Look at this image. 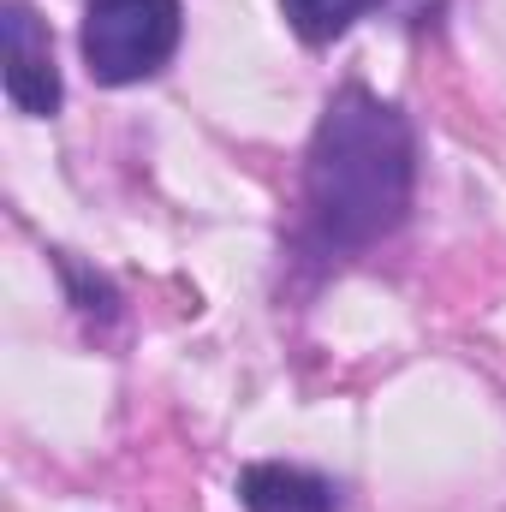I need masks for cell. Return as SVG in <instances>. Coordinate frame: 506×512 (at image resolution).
<instances>
[{"label":"cell","instance_id":"cell-1","mask_svg":"<svg viewBox=\"0 0 506 512\" xmlns=\"http://www.w3.org/2000/svg\"><path fill=\"white\" fill-rule=\"evenodd\" d=\"M417 185V137L393 102L346 84L310 137L304 161V221L322 256H352L387 239Z\"/></svg>","mask_w":506,"mask_h":512},{"label":"cell","instance_id":"cell-2","mask_svg":"<svg viewBox=\"0 0 506 512\" xmlns=\"http://www.w3.org/2000/svg\"><path fill=\"white\" fill-rule=\"evenodd\" d=\"M185 12L179 0H90L84 6V60L102 84L155 78L179 48Z\"/></svg>","mask_w":506,"mask_h":512},{"label":"cell","instance_id":"cell-3","mask_svg":"<svg viewBox=\"0 0 506 512\" xmlns=\"http://www.w3.org/2000/svg\"><path fill=\"white\" fill-rule=\"evenodd\" d=\"M6 96L18 114L30 120H48L60 108V66H54V42H48V24L30 12V0H6Z\"/></svg>","mask_w":506,"mask_h":512},{"label":"cell","instance_id":"cell-4","mask_svg":"<svg viewBox=\"0 0 506 512\" xmlns=\"http://www.w3.org/2000/svg\"><path fill=\"white\" fill-rule=\"evenodd\" d=\"M239 501H245V512H340V489L304 465L268 459L239 477Z\"/></svg>","mask_w":506,"mask_h":512},{"label":"cell","instance_id":"cell-5","mask_svg":"<svg viewBox=\"0 0 506 512\" xmlns=\"http://www.w3.org/2000/svg\"><path fill=\"white\" fill-rule=\"evenodd\" d=\"M381 0H280V12H286V24L304 36V42H334V36H346L364 12H376Z\"/></svg>","mask_w":506,"mask_h":512}]
</instances>
